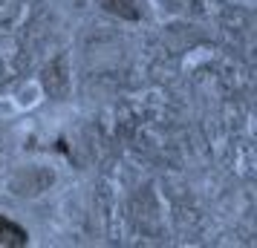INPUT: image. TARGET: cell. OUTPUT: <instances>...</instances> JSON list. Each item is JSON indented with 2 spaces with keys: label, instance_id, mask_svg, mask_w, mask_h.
I'll return each instance as SVG.
<instances>
[{
  "label": "cell",
  "instance_id": "2",
  "mask_svg": "<svg viewBox=\"0 0 257 248\" xmlns=\"http://www.w3.org/2000/svg\"><path fill=\"white\" fill-rule=\"evenodd\" d=\"M101 3H104V9H107V12H113V15L130 18V21H136V18H139L136 0H101Z\"/></svg>",
  "mask_w": 257,
  "mask_h": 248
},
{
  "label": "cell",
  "instance_id": "3",
  "mask_svg": "<svg viewBox=\"0 0 257 248\" xmlns=\"http://www.w3.org/2000/svg\"><path fill=\"white\" fill-rule=\"evenodd\" d=\"M24 0H0V26H9L18 21Z\"/></svg>",
  "mask_w": 257,
  "mask_h": 248
},
{
  "label": "cell",
  "instance_id": "1",
  "mask_svg": "<svg viewBox=\"0 0 257 248\" xmlns=\"http://www.w3.org/2000/svg\"><path fill=\"white\" fill-rule=\"evenodd\" d=\"M29 242V234H26V228H21L18 222L12 219H6V216H0V245L3 248H21Z\"/></svg>",
  "mask_w": 257,
  "mask_h": 248
}]
</instances>
